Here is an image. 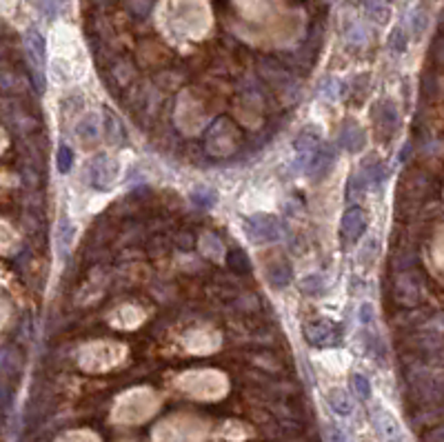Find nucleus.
I'll return each mask as SVG.
<instances>
[{"label": "nucleus", "mask_w": 444, "mask_h": 442, "mask_svg": "<svg viewBox=\"0 0 444 442\" xmlns=\"http://www.w3.org/2000/svg\"><path fill=\"white\" fill-rule=\"evenodd\" d=\"M244 231L253 242H276L280 240V224L269 213H256L244 222Z\"/></svg>", "instance_id": "1"}, {"label": "nucleus", "mask_w": 444, "mask_h": 442, "mask_svg": "<svg viewBox=\"0 0 444 442\" xmlns=\"http://www.w3.org/2000/svg\"><path fill=\"white\" fill-rule=\"evenodd\" d=\"M366 213L360 209V207H349L342 216V222H340V236H342L344 244H353L362 238V233L366 231Z\"/></svg>", "instance_id": "2"}, {"label": "nucleus", "mask_w": 444, "mask_h": 442, "mask_svg": "<svg viewBox=\"0 0 444 442\" xmlns=\"http://www.w3.org/2000/svg\"><path fill=\"white\" fill-rule=\"evenodd\" d=\"M305 338L314 347H331L340 342V327L329 321H314L305 325Z\"/></svg>", "instance_id": "3"}, {"label": "nucleus", "mask_w": 444, "mask_h": 442, "mask_svg": "<svg viewBox=\"0 0 444 442\" xmlns=\"http://www.w3.org/2000/svg\"><path fill=\"white\" fill-rule=\"evenodd\" d=\"M116 172H118V167L113 165L109 158H98V161L91 165L89 181L93 187H98V189H107V187H111L113 181L118 178Z\"/></svg>", "instance_id": "4"}, {"label": "nucleus", "mask_w": 444, "mask_h": 442, "mask_svg": "<svg viewBox=\"0 0 444 442\" xmlns=\"http://www.w3.org/2000/svg\"><path fill=\"white\" fill-rule=\"evenodd\" d=\"M393 294H395V300H398V303L415 305L420 300V287H418V282H415V278L404 271V274H400L393 282Z\"/></svg>", "instance_id": "5"}, {"label": "nucleus", "mask_w": 444, "mask_h": 442, "mask_svg": "<svg viewBox=\"0 0 444 442\" xmlns=\"http://www.w3.org/2000/svg\"><path fill=\"white\" fill-rule=\"evenodd\" d=\"M25 45H27V56L30 60L34 62L32 67L40 69L43 62L47 58V43H45V36L38 32V30H30L25 36Z\"/></svg>", "instance_id": "6"}, {"label": "nucleus", "mask_w": 444, "mask_h": 442, "mask_svg": "<svg viewBox=\"0 0 444 442\" xmlns=\"http://www.w3.org/2000/svg\"><path fill=\"white\" fill-rule=\"evenodd\" d=\"M340 143H342L349 152H360L366 143V136L364 131L358 127V125H349L344 131H342V138H340Z\"/></svg>", "instance_id": "7"}, {"label": "nucleus", "mask_w": 444, "mask_h": 442, "mask_svg": "<svg viewBox=\"0 0 444 442\" xmlns=\"http://www.w3.org/2000/svg\"><path fill=\"white\" fill-rule=\"evenodd\" d=\"M291 276H294L291 274V267L282 260H278L276 265L269 269V282L273 287H287L291 282Z\"/></svg>", "instance_id": "8"}, {"label": "nucleus", "mask_w": 444, "mask_h": 442, "mask_svg": "<svg viewBox=\"0 0 444 442\" xmlns=\"http://www.w3.org/2000/svg\"><path fill=\"white\" fill-rule=\"evenodd\" d=\"M364 14L371 18L373 23H384L386 16H389V7H386V0H362Z\"/></svg>", "instance_id": "9"}, {"label": "nucleus", "mask_w": 444, "mask_h": 442, "mask_svg": "<svg viewBox=\"0 0 444 442\" xmlns=\"http://www.w3.org/2000/svg\"><path fill=\"white\" fill-rule=\"evenodd\" d=\"M105 136L109 143L113 145H118L125 140V129H122V125L118 122V118L111 114V111H105Z\"/></svg>", "instance_id": "10"}, {"label": "nucleus", "mask_w": 444, "mask_h": 442, "mask_svg": "<svg viewBox=\"0 0 444 442\" xmlns=\"http://www.w3.org/2000/svg\"><path fill=\"white\" fill-rule=\"evenodd\" d=\"M300 287H302V291L305 294H309V296H323L325 291H327V280L323 278V276H307L305 280L300 282Z\"/></svg>", "instance_id": "11"}, {"label": "nucleus", "mask_w": 444, "mask_h": 442, "mask_svg": "<svg viewBox=\"0 0 444 442\" xmlns=\"http://www.w3.org/2000/svg\"><path fill=\"white\" fill-rule=\"evenodd\" d=\"M78 136L84 140V138H89V140H96L98 138V118L89 114V116H84V120L78 125Z\"/></svg>", "instance_id": "12"}, {"label": "nucleus", "mask_w": 444, "mask_h": 442, "mask_svg": "<svg viewBox=\"0 0 444 442\" xmlns=\"http://www.w3.org/2000/svg\"><path fill=\"white\" fill-rule=\"evenodd\" d=\"M329 402H331L334 411H338L340 416H347V413L351 411V400H349L347 393L340 391V389L331 391V396H329Z\"/></svg>", "instance_id": "13"}, {"label": "nucleus", "mask_w": 444, "mask_h": 442, "mask_svg": "<svg viewBox=\"0 0 444 442\" xmlns=\"http://www.w3.org/2000/svg\"><path fill=\"white\" fill-rule=\"evenodd\" d=\"M226 260H229V267L233 271H238V274H249V260L240 249H231Z\"/></svg>", "instance_id": "14"}, {"label": "nucleus", "mask_w": 444, "mask_h": 442, "mask_svg": "<svg viewBox=\"0 0 444 442\" xmlns=\"http://www.w3.org/2000/svg\"><path fill=\"white\" fill-rule=\"evenodd\" d=\"M407 45H409V36H407V32H404L402 27H395V30L391 32V36H389V47H391L393 51L402 54L404 49H407Z\"/></svg>", "instance_id": "15"}, {"label": "nucleus", "mask_w": 444, "mask_h": 442, "mask_svg": "<svg viewBox=\"0 0 444 442\" xmlns=\"http://www.w3.org/2000/svg\"><path fill=\"white\" fill-rule=\"evenodd\" d=\"M366 38H369V32H366V27L362 23H353L351 30H349V34H347V40L351 43V45H355V47H360V45L366 43Z\"/></svg>", "instance_id": "16"}, {"label": "nucleus", "mask_w": 444, "mask_h": 442, "mask_svg": "<svg viewBox=\"0 0 444 442\" xmlns=\"http://www.w3.org/2000/svg\"><path fill=\"white\" fill-rule=\"evenodd\" d=\"M56 161H58V169H60V174H69V169L73 167V152H71V147H67V145H60V149H58V156H56Z\"/></svg>", "instance_id": "17"}, {"label": "nucleus", "mask_w": 444, "mask_h": 442, "mask_svg": "<svg viewBox=\"0 0 444 442\" xmlns=\"http://www.w3.org/2000/svg\"><path fill=\"white\" fill-rule=\"evenodd\" d=\"M351 382H353L355 393H358V396H360L362 400H369V398H371V382L366 380L362 373H353Z\"/></svg>", "instance_id": "18"}, {"label": "nucleus", "mask_w": 444, "mask_h": 442, "mask_svg": "<svg viewBox=\"0 0 444 442\" xmlns=\"http://www.w3.org/2000/svg\"><path fill=\"white\" fill-rule=\"evenodd\" d=\"M427 23H429L427 14H424L422 9H415V12L411 14V23H409V27H411V32H413L415 36H420L424 30H427Z\"/></svg>", "instance_id": "19"}, {"label": "nucleus", "mask_w": 444, "mask_h": 442, "mask_svg": "<svg viewBox=\"0 0 444 442\" xmlns=\"http://www.w3.org/2000/svg\"><path fill=\"white\" fill-rule=\"evenodd\" d=\"M191 198L196 205H200L202 209H207V207H211L215 202V194L213 191H194Z\"/></svg>", "instance_id": "20"}, {"label": "nucleus", "mask_w": 444, "mask_h": 442, "mask_svg": "<svg viewBox=\"0 0 444 442\" xmlns=\"http://www.w3.org/2000/svg\"><path fill=\"white\" fill-rule=\"evenodd\" d=\"M58 7H60V0H40V12L47 18H54L58 14Z\"/></svg>", "instance_id": "21"}, {"label": "nucleus", "mask_w": 444, "mask_h": 442, "mask_svg": "<svg viewBox=\"0 0 444 442\" xmlns=\"http://www.w3.org/2000/svg\"><path fill=\"white\" fill-rule=\"evenodd\" d=\"M360 323L369 329L371 325H373V307L369 305V303H364L362 307H360Z\"/></svg>", "instance_id": "22"}, {"label": "nucleus", "mask_w": 444, "mask_h": 442, "mask_svg": "<svg viewBox=\"0 0 444 442\" xmlns=\"http://www.w3.org/2000/svg\"><path fill=\"white\" fill-rule=\"evenodd\" d=\"M427 442H444V427L433 429L431 434L427 436Z\"/></svg>", "instance_id": "23"}, {"label": "nucleus", "mask_w": 444, "mask_h": 442, "mask_svg": "<svg viewBox=\"0 0 444 442\" xmlns=\"http://www.w3.org/2000/svg\"><path fill=\"white\" fill-rule=\"evenodd\" d=\"M329 442H344V438H342V434H340L338 429H334L331 431V440H329Z\"/></svg>", "instance_id": "24"}]
</instances>
